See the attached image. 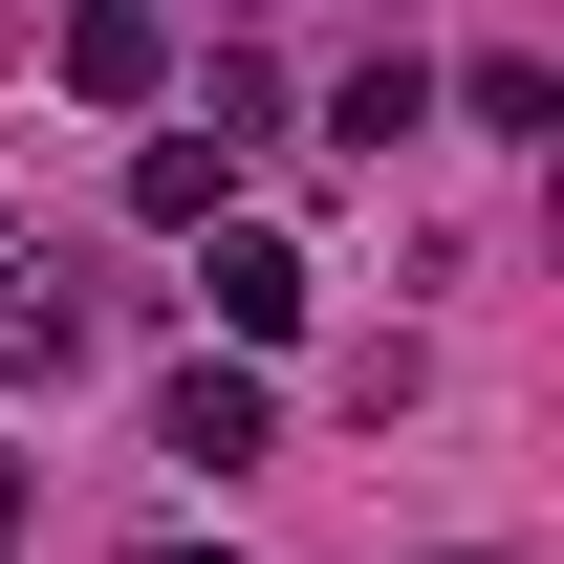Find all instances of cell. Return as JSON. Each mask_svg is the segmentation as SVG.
I'll return each mask as SVG.
<instances>
[{"label": "cell", "instance_id": "7", "mask_svg": "<svg viewBox=\"0 0 564 564\" xmlns=\"http://www.w3.org/2000/svg\"><path fill=\"white\" fill-rule=\"evenodd\" d=\"M22 543H44V478H22V456H0V564H22Z\"/></svg>", "mask_w": 564, "mask_h": 564}, {"label": "cell", "instance_id": "4", "mask_svg": "<svg viewBox=\"0 0 564 564\" xmlns=\"http://www.w3.org/2000/svg\"><path fill=\"white\" fill-rule=\"evenodd\" d=\"M87 369V304H44V282H22V304H0V391H66Z\"/></svg>", "mask_w": 564, "mask_h": 564}, {"label": "cell", "instance_id": "6", "mask_svg": "<svg viewBox=\"0 0 564 564\" xmlns=\"http://www.w3.org/2000/svg\"><path fill=\"white\" fill-rule=\"evenodd\" d=\"M131 217H217V131H152L131 152Z\"/></svg>", "mask_w": 564, "mask_h": 564}, {"label": "cell", "instance_id": "5", "mask_svg": "<svg viewBox=\"0 0 564 564\" xmlns=\"http://www.w3.org/2000/svg\"><path fill=\"white\" fill-rule=\"evenodd\" d=\"M456 131H564V109H543V44H478V66H456Z\"/></svg>", "mask_w": 564, "mask_h": 564}, {"label": "cell", "instance_id": "8", "mask_svg": "<svg viewBox=\"0 0 564 564\" xmlns=\"http://www.w3.org/2000/svg\"><path fill=\"white\" fill-rule=\"evenodd\" d=\"M152 564H217V543H152Z\"/></svg>", "mask_w": 564, "mask_h": 564}, {"label": "cell", "instance_id": "1", "mask_svg": "<svg viewBox=\"0 0 564 564\" xmlns=\"http://www.w3.org/2000/svg\"><path fill=\"white\" fill-rule=\"evenodd\" d=\"M261 369H174V391H152V456H174V478H239V456H261Z\"/></svg>", "mask_w": 564, "mask_h": 564}, {"label": "cell", "instance_id": "2", "mask_svg": "<svg viewBox=\"0 0 564 564\" xmlns=\"http://www.w3.org/2000/svg\"><path fill=\"white\" fill-rule=\"evenodd\" d=\"M196 304L239 326V348H282V326H304V239H217V261H196Z\"/></svg>", "mask_w": 564, "mask_h": 564}, {"label": "cell", "instance_id": "3", "mask_svg": "<svg viewBox=\"0 0 564 564\" xmlns=\"http://www.w3.org/2000/svg\"><path fill=\"white\" fill-rule=\"evenodd\" d=\"M152 66H174L152 0H66V87H87V109H152Z\"/></svg>", "mask_w": 564, "mask_h": 564}]
</instances>
